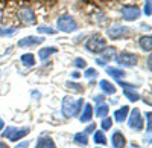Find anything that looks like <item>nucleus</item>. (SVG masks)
Returning a JSON list of instances; mask_svg holds the SVG:
<instances>
[{
  "instance_id": "obj_6",
  "label": "nucleus",
  "mask_w": 152,
  "mask_h": 148,
  "mask_svg": "<svg viewBox=\"0 0 152 148\" xmlns=\"http://www.w3.org/2000/svg\"><path fill=\"white\" fill-rule=\"evenodd\" d=\"M129 34V28L122 26V24H114V26L108 28L107 35L111 40H119V38H126V35Z\"/></svg>"
},
{
  "instance_id": "obj_22",
  "label": "nucleus",
  "mask_w": 152,
  "mask_h": 148,
  "mask_svg": "<svg viewBox=\"0 0 152 148\" xmlns=\"http://www.w3.org/2000/svg\"><path fill=\"white\" fill-rule=\"evenodd\" d=\"M108 112H110V107L102 102V104H97V107H96V110H94V115H96L97 118H105V116L108 115Z\"/></svg>"
},
{
  "instance_id": "obj_5",
  "label": "nucleus",
  "mask_w": 152,
  "mask_h": 148,
  "mask_svg": "<svg viewBox=\"0 0 152 148\" xmlns=\"http://www.w3.org/2000/svg\"><path fill=\"white\" fill-rule=\"evenodd\" d=\"M145 125L143 122V118H142V113L138 108H134L131 110V115H129V119H128V127L134 131H140Z\"/></svg>"
},
{
  "instance_id": "obj_35",
  "label": "nucleus",
  "mask_w": 152,
  "mask_h": 148,
  "mask_svg": "<svg viewBox=\"0 0 152 148\" xmlns=\"http://www.w3.org/2000/svg\"><path fill=\"white\" fill-rule=\"evenodd\" d=\"M145 14L151 15V0H146V3H145Z\"/></svg>"
},
{
  "instance_id": "obj_40",
  "label": "nucleus",
  "mask_w": 152,
  "mask_h": 148,
  "mask_svg": "<svg viewBox=\"0 0 152 148\" xmlns=\"http://www.w3.org/2000/svg\"><path fill=\"white\" fill-rule=\"evenodd\" d=\"M0 148H9V147H8L5 142H0Z\"/></svg>"
},
{
  "instance_id": "obj_24",
  "label": "nucleus",
  "mask_w": 152,
  "mask_h": 148,
  "mask_svg": "<svg viewBox=\"0 0 152 148\" xmlns=\"http://www.w3.org/2000/svg\"><path fill=\"white\" fill-rule=\"evenodd\" d=\"M123 95L128 98L131 102H135V101L140 99V95H138L137 92H134V90H129V89H123Z\"/></svg>"
},
{
  "instance_id": "obj_16",
  "label": "nucleus",
  "mask_w": 152,
  "mask_h": 148,
  "mask_svg": "<svg viewBox=\"0 0 152 148\" xmlns=\"http://www.w3.org/2000/svg\"><path fill=\"white\" fill-rule=\"evenodd\" d=\"M29 131H31V128H29V127H24V128H15V130H14V133H12L8 139H9L11 142H17L18 139H21V138L26 136V134H28Z\"/></svg>"
},
{
  "instance_id": "obj_7",
  "label": "nucleus",
  "mask_w": 152,
  "mask_h": 148,
  "mask_svg": "<svg viewBox=\"0 0 152 148\" xmlns=\"http://www.w3.org/2000/svg\"><path fill=\"white\" fill-rule=\"evenodd\" d=\"M122 17H123V20H126V21H134V20H137L138 17L142 15V12H140V9H138L137 6H131V5H125V6H122Z\"/></svg>"
},
{
  "instance_id": "obj_34",
  "label": "nucleus",
  "mask_w": 152,
  "mask_h": 148,
  "mask_svg": "<svg viewBox=\"0 0 152 148\" xmlns=\"http://www.w3.org/2000/svg\"><path fill=\"white\" fill-rule=\"evenodd\" d=\"M104 101H105V96H104V95H96V96H94V102H96V104H102Z\"/></svg>"
},
{
  "instance_id": "obj_39",
  "label": "nucleus",
  "mask_w": 152,
  "mask_h": 148,
  "mask_svg": "<svg viewBox=\"0 0 152 148\" xmlns=\"http://www.w3.org/2000/svg\"><path fill=\"white\" fill-rule=\"evenodd\" d=\"M5 128V122H3V119L0 118V130H3Z\"/></svg>"
},
{
  "instance_id": "obj_42",
  "label": "nucleus",
  "mask_w": 152,
  "mask_h": 148,
  "mask_svg": "<svg viewBox=\"0 0 152 148\" xmlns=\"http://www.w3.org/2000/svg\"><path fill=\"white\" fill-rule=\"evenodd\" d=\"M131 148H140V147H138L137 144H132V145H131Z\"/></svg>"
},
{
  "instance_id": "obj_31",
  "label": "nucleus",
  "mask_w": 152,
  "mask_h": 148,
  "mask_svg": "<svg viewBox=\"0 0 152 148\" xmlns=\"http://www.w3.org/2000/svg\"><path fill=\"white\" fill-rule=\"evenodd\" d=\"M117 82H119V85H122L123 89H129V90H134V89L138 87V85H134V84H129V82H125L123 80H117Z\"/></svg>"
},
{
  "instance_id": "obj_25",
  "label": "nucleus",
  "mask_w": 152,
  "mask_h": 148,
  "mask_svg": "<svg viewBox=\"0 0 152 148\" xmlns=\"http://www.w3.org/2000/svg\"><path fill=\"white\" fill-rule=\"evenodd\" d=\"M113 119L111 118H108V116H105V118H102V122H100V127H102V131H108L111 127H113Z\"/></svg>"
},
{
  "instance_id": "obj_36",
  "label": "nucleus",
  "mask_w": 152,
  "mask_h": 148,
  "mask_svg": "<svg viewBox=\"0 0 152 148\" xmlns=\"http://www.w3.org/2000/svg\"><path fill=\"white\" fill-rule=\"evenodd\" d=\"M28 145H29V142H28V141H24V142H20L15 148H28Z\"/></svg>"
},
{
  "instance_id": "obj_33",
  "label": "nucleus",
  "mask_w": 152,
  "mask_h": 148,
  "mask_svg": "<svg viewBox=\"0 0 152 148\" xmlns=\"http://www.w3.org/2000/svg\"><path fill=\"white\" fill-rule=\"evenodd\" d=\"M94 128H96V125H94V124H90L88 127H85V130H84V134H91V133L94 131Z\"/></svg>"
},
{
  "instance_id": "obj_27",
  "label": "nucleus",
  "mask_w": 152,
  "mask_h": 148,
  "mask_svg": "<svg viewBox=\"0 0 152 148\" xmlns=\"http://www.w3.org/2000/svg\"><path fill=\"white\" fill-rule=\"evenodd\" d=\"M18 28H0V37H11L12 34H15Z\"/></svg>"
},
{
  "instance_id": "obj_17",
  "label": "nucleus",
  "mask_w": 152,
  "mask_h": 148,
  "mask_svg": "<svg viewBox=\"0 0 152 148\" xmlns=\"http://www.w3.org/2000/svg\"><path fill=\"white\" fill-rule=\"evenodd\" d=\"M58 52V49L55 47V46H50V47H44V49H40L38 51V58L40 60H47L50 55H53V54H56Z\"/></svg>"
},
{
  "instance_id": "obj_19",
  "label": "nucleus",
  "mask_w": 152,
  "mask_h": 148,
  "mask_svg": "<svg viewBox=\"0 0 152 148\" xmlns=\"http://www.w3.org/2000/svg\"><path fill=\"white\" fill-rule=\"evenodd\" d=\"M107 73L116 80H123L126 77V72L122 69H117V67H107Z\"/></svg>"
},
{
  "instance_id": "obj_2",
  "label": "nucleus",
  "mask_w": 152,
  "mask_h": 148,
  "mask_svg": "<svg viewBox=\"0 0 152 148\" xmlns=\"http://www.w3.org/2000/svg\"><path fill=\"white\" fill-rule=\"evenodd\" d=\"M107 47V40L102 35H93L85 41V49L91 54H100Z\"/></svg>"
},
{
  "instance_id": "obj_38",
  "label": "nucleus",
  "mask_w": 152,
  "mask_h": 148,
  "mask_svg": "<svg viewBox=\"0 0 152 148\" xmlns=\"http://www.w3.org/2000/svg\"><path fill=\"white\" fill-rule=\"evenodd\" d=\"M96 63H97L99 66H107V63H105L104 60H100V58H97V60H96Z\"/></svg>"
},
{
  "instance_id": "obj_13",
  "label": "nucleus",
  "mask_w": 152,
  "mask_h": 148,
  "mask_svg": "<svg viewBox=\"0 0 152 148\" xmlns=\"http://www.w3.org/2000/svg\"><path fill=\"white\" fill-rule=\"evenodd\" d=\"M128 115H129V107L128 105H123V107H120L119 110L114 112V121L122 124V122H125V119L128 118Z\"/></svg>"
},
{
  "instance_id": "obj_4",
  "label": "nucleus",
  "mask_w": 152,
  "mask_h": 148,
  "mask_svg": "<svg viewBox=\"0 0 152 148\" xmlns=\"http://www.w3.org/2000/svg\"><path fill=\"white\" fill-rule=\"evenodd\" d=\"M114 58H116L117 64H119V66H123V67H134V66L137 64V60H138L135 54L126 52V51L120 52L117 57H114Z\"/></svg>"
},
{
  "instance_id": "obj_18",
  "label": "nucleus",
  "mask_w": 152,
  "mask_h": 148,
  "mask_svg": "<svg viewBox=\"0 0 152 148\" xmlns=\"http://www.w3.org/2000/svg\"><path fill=\"white\" fill-rule=\"evenodd\" d=\"M100 60H104L105 63L107 61H111L114 57H116V47H113V46H110V47H105L102 52H100Z\"/></svg>"
},
{
  "instance_id": "obj_12",
  "label": "nucleus",
  "mask_w": 152,
  "mask_h": 148,
  "mask_svg": "<svg viewBox=\"0 0 152 148\" xmlns=\"http://www.w3.org/2000/svg\"><path fill=\"white\" fill-rule=\"evenodd\" d=\"M35 148H56L53 139L50 136H40L37 141V147Z\"/></svg>"
},
{
  "instance_id": "obj_10",
  "label": "nucleus",
  "mask_w": 152,
  "mask_h": 148,
  "mask_svg": "<svg viewBox=\"0 0 152 148\" xmlns=\"http://www.w3.org/2000/svg\"><path fill=\"white\" fill-rule=\"evenodd\" d=\"M111 145L114 148H125L126 147V138L120 130H116L111 134Z\"/></svg>"
},
{
  "instance_id": "obj_14",
  "label": "nucleus",
  "mask_w": 152,
  "mask_h": 148,
  "mask_svg": "<svg viewBox=\"0 0 152 148\" xmlns=\"http://www.w3.org/2000/svg\"><path fill=\"white\" fill-rule=\"evenodd\" d=\"M138 46H140L142 51L145 52H151V49H152V37L151 35H143L138 38Z\"/></svg>"
},
{
  "instance_id": "obj_32",
  "label": "nucleus",
  "mask_w": 152,
  "mask_h": 148,
  "mask_svg": "<svg viewBox=\"0 0 152 148\" xmlns=\"http://www.w3.org/2000/svg\"><path fill=\"white\" fill-rule=\"evenodd\" d=\"M151 112L146 113V125H148V134H151V125H152V122H151Z\"/></svg>"
},
{
  "instance_id": "obj_11",
  "label": "nucleus",
  "mask_w": 152,
  "mask_h": 148,
  "mask_svg": "<svg viewBox=\"0 0 152 148\" xmlns=\"http://www.w3.org/2000/svg\"><path fill=\"white\" fill-rule=\"evenodd\" d=\"M79 116V121L81 122H90L91 119H93V107H91V104H85V105H82V110H81V113L78 115Z\"/></svg>"
},
{
  "instance_id": "obj_41",
  "label": "nucleus",
  "mask_w": 152,
  "mask_h": 148,
  "mask_svg": "<svg viewBox=\"0 0 152 148\" xmlns=\"http://www.w3.org/2000/svg\"><path fill=\"white\" fill-rule=\"evenodd\" d=\"M148 69L151 70V57H148Z\"/></svg>"
},
{
  "instance_id": "obj_29",
  "label": "nucleus",
  "mask_w": 152,
  "mask_h": 148,
  "mask_svg": "<svg viewBox=\"0 0 152 148\" xmlns=\"http://www.w3.org/2000/svg\"><path fill=\"white\" fill-rule=\"evenodd\" d=\"M73 64L78 67V69H87V61L84 58H75Z\"/></svg>"
},
{
  "instance_id": "obj_8",
  "label": "nucleus",
  "mask_w": 152,
  "mask_h": 148,
  "mask_svg": "<svg viewBox=\"0 0 152 148\" xmlns=\"http://www.w3.org/2000/svg\"><path fill=\"white\" fill-rule=\"evenodd\" d=\"M18 18L21 23H24L26 26H31V24H35L37 23V15L35 12L29 8H23L20 12H18Z\"/></svg>"
},
{
  "instance_id": "obj_37",
  "label": "nucleus",
  "mask_w": 152,
  "mask_h": 148,
  "mask_svg": "<svg viewBox=\"0 0 152 148\" xmlns=\"http://www.w3.org/2000/svg\"><path fill=\"white\" fill-rule=\"evenodd\" d=\"M81 77V73L78 72V70H75V72H72V78H79Z\"/></svg>"
},
{
  "instance_id": "obj_1",
  "label": "nucleus",
  "mask_w": 152,
  "mask_h": 148,
  "mask_svg": "<svg viewBox=\"0 0 152 148\" xmlns=\"http://www.w3.org/2000/svg\"><path fill=\"white\" fill-rule=\"evenodd\" d=\"M82 105H84V99L79 98V99H75L72 96H66L62 99V105H61V112H62V116L70 119V118H75L81 113L82 110Z\"/></svg>"
},
{
  "instance_id": "obj_15",
  "label": "nucleus",
  "mask_w": 152,
  "mask_h": 148,
  "mask_svg": "<svg viewBox=\"0 0 152 148\" xmlns=\"http://www.w3.org/2000/svg\"><path fill=\"white\" fill-rule=\"evenodd\" d=\"M99 87H100V90H102L105 95H114V93H116V85H114L113 82H110L108 80H102V81H100Z\"/></svg>"
},
{
  "instance_id": "obj_20",
  "label": "nucleus",
  "mask_w": 152,
  "mask_h": 148,
  "mask_svg": "<svg viewBox=\"0 0 152 148\" xmlns=\"http://www.w3.org/2000/svg\"><path fill=\"white\" fill-rule=\"evenodd\" d=\"M21 64L24 67H34L35 66V55L34 54H24V55H21Z\"/></svg>"
},
{
  "instance_id": "obj_9",
  "label": "nucleus",
  "mask_w": 152,
  "mask_h": 148,
  "mask_svg": "<svg viewBox=\"0 0 152 148\" xmlns=\"http://www.w3.org/2000/svg\"><path fill=\"white\" fill-rule=\"evenodd\" d=\"M43 41H44V37L29 35V37H24V38L18 40V46L20 47H32V46H37V44H41Z\"/></svg>"
},
{
  "instance_id": "obj_21",
  "label": "nucleus",
  "mask_w": 152,
  "mask_h": 148,
  "mask_svg": "<svg viewBox=\"0 0 152 148\" xmlns=\"http://www.w3.org/2000/svg\"><path fill=\"white\" fill-rule=\"evenodd\" d=\"M73 142L81 145V147H87L88 145V136H87V134H84V133H76L75 136H73Z\"/></svg>"
},
{
  "instance_id": "obj_28",
  "label": "nucleus",
  "mask_w": 152,
  "mask_h": 148,
  "mask_svg": "<svg viewBox=\"0 0 152 148\" xmlns=\"http://www.w3.org/2000/svg\"><path fill=\"white\" fill-rule=\"evenodd\" d=\"M37 32L38 34H50V35H53L56 31L53 28H50V26H38L37 28Z\"/></svg>"
},
{
  "instance_id": "obj_3",
  "label": "nucleus",
  "mask_w": 152,
  "mask_h": 148,
  "mask_svg": "<svg viewBox=\"0 0 152 148\" xmlns=\"http://www.w3.org/2000/svg\"><path fill=\"white\" fill-rule=\"evenodd\" d=\"M56 24H58V29H59L61 32H66V34H70V32L76 31V28H78L76 20H75L70 14L61 15V17L56 20Z\"/></svg>"
},
{
  "instance_id": "obj_23",
  "label": "nucleus",
  "mask_w": 152,
  "mask_h": 148,
  "mask_svg": "<svg viewBox=\"0 0 152 148\" xmlns=\"http://www.w3.org/2000/svg\"><path fill=\"white\" fill-rule=\"evenodd\" d=\"M93 141L96 142V144H99V145H107V136H105V133L102 131V130H99V131H94V134H93Z\"/></svg>"
},
{
  "instance_id": "obj_26",
  "label": "nucleus",
  "mask_w": 152,
  "mask_h": 148,
  "mask_svg": "<svg viewBox=\"0 0 152 148\" xmlns=\"http://www.w3.org/2000/svg\"><path fill=\"white\" fill-rule=\"evenodd\" d=\"M66 87L70 89V90H73V92H76V93H81V92L84 90V87H82L81 84H78V82H72V81L66 82Z\"/></svg>"
},
{
  "instance_id": "obj_30",
  "label": "nucleus",
  "mask_w": 152,
  "mask_h": 148,
  "mask_svg": "<svg viewBox=\"0 0 152 148\" xmlns=\"http://www.w3.org/2000/svg\"><path fill=\"white\" fill-rule=\"evenodd\" d=\"M84 77H85V78H96V77H97V70L93 69V67H88V69H85Z\"/></svg>"
}]
</instances>
